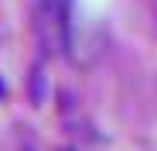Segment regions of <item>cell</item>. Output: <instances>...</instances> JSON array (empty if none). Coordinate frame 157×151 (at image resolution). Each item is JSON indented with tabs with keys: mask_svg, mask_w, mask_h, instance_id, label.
Returning a JSON list of instances; mask_svg holds the SVG:
<instances>
[{
	"mask_svg": "<svg viewBox=\"0 0 157 151\" xmlns=\"http://www.w3.org/2000/svg\"><path fill=\"white\" fill-rule=\"evenodd\" d=\"M38 31L48 48H68L72 41V0H38Z\"/></svg>",
	"mask_w": 157,
	"mask_h": 151,
	"instance_id": "6da1fadb",
	"label": "cell"
}]
</instances>
